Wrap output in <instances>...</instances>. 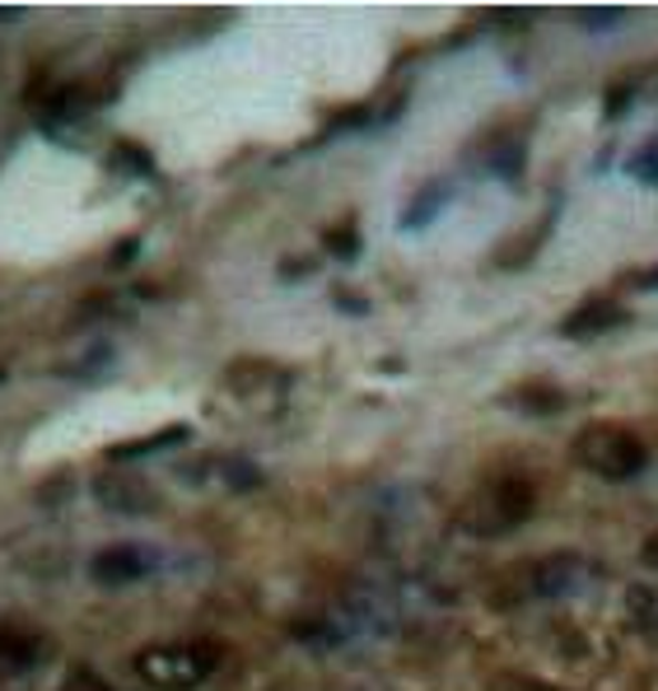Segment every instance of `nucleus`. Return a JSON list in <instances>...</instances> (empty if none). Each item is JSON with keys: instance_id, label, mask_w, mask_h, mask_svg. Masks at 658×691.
<instances>
[{"instance_id": "nucleus-12", "label": "nucleus", "mask_w": 658, "mask_h": 691, "mask_svg": "<svg viewBox=\"0 0 658 691\" xmlns=\"http://www.w3.org/2000/svg\"><path fill=\"white\" fill-rule=\"evenodd\" d=\"M444 196H448L444 187H425V192H421V202H416L412 211L402 215V225H406V230H421V225H429V215H435V211L444 206Z\"/></svg>"}, {"instance_id": "nucleus-13", "label": "nucleus", "mask_w": 658, "mask_h": 691, "mask_svg": "<svg viewBox=\"0 0 658 691\" xmlns=\"http://www.w3.org/2000/svg\"><path fill=\"white\" fill-rule=\"evenodd\" d=\"M178 439H188V430H164V435H154V439L122 444V449H112V458H126V454H154V449H164V444H178Z\"/></svg>"}, {"instance_id": "nucleus-7", "label": "nucleus", "mask_w": 658, "mask_h": 691, "mask_svg": "<svg viewBox=\"0 0 658 691\" xmlns=\"http://www.w3.org/2000/svg\"><path fill=\"white\" fill-rule=\"evenodd\" d=\"M584 585H588V561H579L570 551L547 556V561L533 566V593H541V598H570Z\"/></svg>"}, {"instance_id": "nucleus-18", "label": "nucleus", "mask_w": 658, "mask_h": 691, "mask_svg": "<svg viewBox=\"0 0 658 691\" xmlns=\"http://www.w3.org/2000/svg\"><path fill=\"white\" fill-rule=\"evenodd\" d=\"M645 160H649V164H640V177L658 187V154H645Z\"/></svg>"}, {"instance_id": "nucleus-10", "label": "nucleus", "mask_w": 658, "mask_h": 691, "mask_svg": "<svg viewBox=\"0 0 658 691\" xmlns=\"http://www.w3.org/2000/svg\"><path fill=\"white\" fill-rule=\"evenodd\" d=\"M509 403H514L518 411H528V416H551V411L565 407V393L551 388V384H524V388L509 397Z\"/></svg>"}, {"instance_id": "nucleus-16", "label": "nucleus", "mask_w": 658, "mask_h": 691, "mask_svg": "<svg viewBox=\"0 0 658 691\" xmlns=\"http://www.w3.org/2000/svg\"><path fill=\"white\" fill-rule=\"evenodd\" d=\"M640 561H645L649 570H658V532H649V538H645V547H640Z\"/></svg>"}, {"instance_id": "nucleus-17", "label": "nucleus", "mask_w": 658, "mask_h": 691, "mask_svg": "<svg viewBox=\"0 0 658 691\" xmlns=\"http://www.w3.org/2000/svg\"><path fill=\"white\" fill-rule=\"evenodd\" d=\"M509 691H565V687H551V682H533V678H524V682H514Z\"/></svg>"}, {"instance_id": "nucleus-4", "label": "nucleus", "mask_w": 658, "mask_h": 691, "mask_svg": "<svg viewBox=\"0 0 658 691\" xmlns=\"http://www.w3.org/2000/svg\"><path fill=\"white\" fill-rule=\"evenodd\" d=\"M575 463L603 481H630L645 472L649 449H645V439L626 426H588L575 435Z\"/></svg>"}, {"instance_id": "nucleus-6", "label": "nucleus", "mask_w": 658, "mask_h": 691, "mask_svg": "<svg viewBox=\"0 0 658 691\" xmlns=\"http://www.w3.org/2000/svg\"><path fill=\"white\" fill-rule=\"evenodd\" d=\"M94 490L108 509H118V515H154L159 509V490L141 477H126V472H103L94 481Z\"/></svg>"}, {"instance_id": "nucleus-8", "label": "nucleus", "mask_w": 658, "mask_h": 691, "mask_svg": "<svg viewBox=\"0 0 658 691\" xmlns=\"http://www.w3.org/2000/svg\"><path fill=\"white\" fill-rule=\"evenodd\" d=\"M626 323V308L617 299H584L570 318L560 323V337H575V342H588V337H603V332L621 327Z\"/></svg>"}, {"instance_id": "nucleus-11", "label": "nucleus", "mask_w": 658, "mask_h": 691, "mask_svg": "<svg viewBox=\"0 0 658 691\" xmlns=\"http://www.w3.org/2000/svg\"><path fill=\"white\" fill-rule=\"evenodd\" d=\"M547 230H551V215L541 220V225L524 230V234H528L524 243H514V248H500V253H495V266H524V262H528V257L541 248V243H547Z\"/></svg>"}, {"instance_id": "nucleus-14", "label": "nucleus", "mask_w": 658, "mask_h": 691, "mask_svg": "<svg viewBox=\"0 0 658 691\" xmlns=\"http://www.w3.org/2000/svg\"><path fill=\"white\" fill-rule=\"evenodd\" d=\"M61 691H112L94 668H71V673H65V682H61Z\"/></svg>"}, {"instance_id": "nucleus-15", "label": "nucleus", "mask_w": 658, "mask_h": 691, "mask_svg": "<svg viewBox=\"0 0 658 691\" xmlns=\"http://www.w3.org/2000/svg\"><path fill=\"white\" fill-rule=\"evenodd\" d=\"M327 248H332L336 257H355L360 238H355V230H351V225H336V230H327Z\"/></svg>"}, {"instance_id": "nucleus-1", "label": "nucleus", "mask_w": 658, "mask_h": 691, "mask_svg": "<svg viewBox=\"0 0 658 691\" xmlns=\"http://www.w3.org/2000/svg\"><path fill=\"white\" fill-rule=\"evenodd\" d=\"M397 631V603L378 585H346L317 627H300L313 640H388Z\"/></svg>"}, {"instance_id": "nucleus-5", "label": "nucleus", "mask_w": 658, "mask_h": 691, "mask_svg": "<svg viewBox=\"0 0 658 691\" xmlns=\"http://www.w3.org/2000/svg\"><path fill=\"white\" fill-rule=\"evenodd\" d=\"M52 654L48 636L24 621H0V678H24L33 668H42Z\"/></svg>"}, {"instance_id": "nucleus-3", "label": "nucleus", "mask_w": 658, "mask_h": 691, "mask_svg": "<svg viewBox=\"0 0 658 691\" xmlns=\"http://www.w3.org/2000/svg\"><path fill=\"white\" fill-rule=\"evenodd\" d=\"M224 663V644L215 640H192V644H154L135 659V673H141L154 691H192L206 682L215 668Z\"/></svg>"}, {"instance_id": "nucleus-2", "label": "nucleus", "mask_w": 658, "mask_h": 691, "mask_svg": "<svg viewBox=\"0 0 658 691\" xmlns=\"http://www.w3.org/2000/svg\"><path fill=\"white\" fill-rule=\"evenodd\" d=\"M533 509H537V486L528 477H495L463 505L458 524L472 538H505V532L533 519Z\"/></svg>"}, {"instance_id": "nucleus-9", "label": "nucleus", "mask_w": 658, "mask_h": 691, "mask_svg": "<svg viewBox=\"0 0 658 691\" xmlns=\"http://www.w3.org/2000/svg\"><path fill=\"white\" fill-rule=\"evenodd\" d=\"M150 570V556L141 547H108L94 556V579L99 585H131Z\"/></svg>"}]
</instances>
